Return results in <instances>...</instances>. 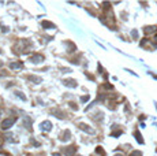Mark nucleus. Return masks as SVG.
<instances>
[{
  "instance_id": "4",
  "label": "nucleus",
  "mask_w": 157,
  "mask_h": 156,
  "mask_svg": "<svg viewBox=\"0 0 157 156\" xmlns=\"http://www.w3.org/2000/svg\"><path fill=\"white\" fill-rule=\"evenodd\" d=\"M141 155H142V153H141L139 151H135V152H132V153H131L130 156H141Z\"/></svg>"
},
{
  "instance_id": "5",
  "label": "nucleus",
  "mask_w": 157,
  "mask_h": 156,
  "mask_svg": "<svg viewBox=\"0 0 157 156\" xmlns=\"http://www.w3.org/2000/svg\"><path fill=\"white\" fill-rule=\"evenodd\" d=\"M43 25L45 26V27H53V25H51V23H48V22H43Z\"/></svg>"
},
{
  "instance_id": "7",
  "label": "nucleus",
  "mask_w": 157,
  "mask_h": 156,
  "mask_svg": "<svg viewBox=\"0 0 157 156\" xmlns=\"http://www.w3.org/2000/svg\"><path fill=\"white\" fill-rule=\"evenodd\" d=\"M118 156H122V155H118Z\"/></svg>"
},
{
  "instance_id": "6",
  "label": "nucleus",
  "mask_w": 157,
  "mask_h": 156,
  "mask_svg": "<svg viewBox=\"0 0 157 156\" xmlns=\"http://www.w3.org/2000/svg\"><path fill=\"white\" fill-rule=\"evenodd\" d=\"M154 40H156V41H157V36H156V38H154Z\"/></svg>"
},
{
  "instance_id": "2",
  "label": "nucleus",
  "mask_w": 157,
  "mask_h": 156,
  "mask_svg": "<svg viewBox=\"0 0 157 156\" xmlns=\"http://www.w3.org/2000/svg\"><path fill=\"white\" fill-rule=\"evenodd\" d=\"M152 32H156V26H149L145 29V33H152Z\"/></svg>"
},
{
  "instance_id": "1",
  "label": "nucleus",
  "mask_w": 157,
  "mask_h": 156,
  "mask_svg": "<svg viewBox=\"0 0 157 156\" xmlns=\"http://www.w3.org/2000/svg\"><path fill=\"white\" fill-rule=\"evenodd\" d=\"M15 122V118H11V119H6L4 122L1 123V129H8L10 126H11V125H13V123Z\"/></svg>"
},
{
  "instance_id": "3",
  "label": "nucleus",
  "mask_w": 157,
  "mask_h": 156,
  "mask_svg": "<svg viewBox=\"0 0 157 156\" xmlns=\"http://www.w3.org/2000/svg\"><path fill=\"white\" fill-rule=\"evenodd\" d=\"M135 137H137V140H138L139 142H144V140L141 138V134H139V133H135Z\"/></svg>"
},
{
  "instance_id": "8",
  "label": "nucleus",
  "mask_w": 157,
  "mask_h": 156,
  "mask_svg": "<svg viewBox=\"0 0 157 156\" xmlns=\"http://www.w3.org/2000/svg\"><path fill=\"white\" fill-rule=\"evenodd\" d=\"M0 142H1V140H0Z\"/></svg>"
}]
</instances>
